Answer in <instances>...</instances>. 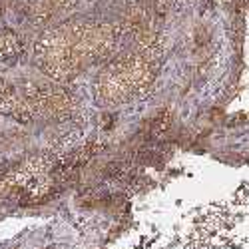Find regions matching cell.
<instances>
[{
    "mask_svg": "<svg viewBox=\"0 0 249 249\" xmlns=\"http://www.w3.org/2000/svg\"><path fill=\"white\" fill-rule=\"evenodd\" d=\"M78 4V0H36L34 14L40 20H52L58 14L70 12Z\"/></svg>",
    "mask_w": 249,
    "mask_h": 249,
    "instance_id": "1",
    "label": "cell"
}]
</instances>
